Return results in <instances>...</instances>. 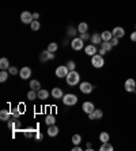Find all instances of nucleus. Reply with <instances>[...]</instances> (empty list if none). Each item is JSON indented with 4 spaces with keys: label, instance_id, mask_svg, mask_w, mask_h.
Instances as JSON below:
<instances>
[{
    "label": "nucleus",
    "instance_id": "nucleus-1",
    "mask_svg": "<svg viewBox=\"0 0 136 151\" xmlns=\"http://www.w3.org/2000/svg\"><path fill=\"white\" fill-rule=\"evenodd\" d=\"M65 81L70 86H76V84L80 82V74L76 72V71H70L68 75H67V78H65Z\"/></svg>",
    "mask_w": 136,
    "mask_h": 151
},
{
    "label": "nucleus",
    "instance_id": "nucleus-2",
    "mask_svg": "<svg viewBox=\"0 0 136 151\" xmlns=\"http://www.w3.org/2000/svg\"><path fill=\"white\" fill-rule=\"evenodd\" d=\"M91 65L94 68H102L105 65V59L102 55L97 53L94 56H91Z\"/></svg>",
    "mask_w": 136,
    "mask_h": 151
},
{
    "label": "nucleus",
    "instance_id": "nucleus-3",
    "mask_svg": "<svg viewBox=\"0 0 136 151\" xmlns=\"http://www.w3.org/2000/svg\"><path fill=\"white\" fill-rule=\"evenodd\" d=\"M63 104L65 106H73V105H76V104H78V97L75 94H71V93H68V94H64Z\"/></svg>",
    "mask_w": 136,
    "mask_h": 151
},
{
    "label": "nucleus",
    "instance_id": "nucleus-4",
    "mask_svg": "<svg viewBox=\"0 0 136 151\" xmlns=\"http://www.w3.org/2000/svg\"><path fill=\"white\" fill-rule=\"evenodd\" d=\"M71 48H72L73 50L79 52V50H82L84 48V41L80 38V37H75V38H72V41H71Z\"/></svg>",
    "mask_w": 136,
    "mask_h": 151
},
{
    "label": "nucleus",
    "instance_id": "nucleus-5",
    "mask_svg": "<svg viewBox=\"0 0 136 151\" xmlns=\"http://www.w3.org/2000/svg\"><path fill=\"white\" fill-rule=\"evenodd\" d=\"M79 90L83 94H90V93H93V90H94V86L90 83V82H82V83L79 84Z\"/></svg>",
    "mask_w": 136,
    "mask_h": 151
},
{
    "label": "nucleus",
    "instance_id": "nucleus-6",
    "mask_svg": "<svg viewBox=\"0 0 136 151\" xmlns=\"http://www.w3.org/2000/svg\"><path fill=\"white\" fill-rule=\"evenodd\" d=\"M124 88H125V91H128V93H136V82H135V79H132V78L127 79L125 83H124Z\"/></svg>",
    "mask_w": 136,
    "mask_h": 151
},
{
    "label": "nucleus",
    "instance_id": "nucleus-7",
    "mask_svg": "<svg viewBox=\"0 0 136 151\" xmlns=\"http://www.w3.org/2000/svg\"><path fill=\"white\" fill-rule=\"evenodd\" d=\"M34 21V18H33V14L30 11H23L21 14V22L24 23V25H30L32 22Z\"/></svg>",
    "mask_w": 136,
    "mask_h": 151
},
{
    "label": "nucleus",
    "instance_id": "nucleus-8",
    "mask_svg": "<svg viewBox=\"0 0 136 151\" xmlns=\"http://www.w3.org/2000/svg\"><path fill=\"white\" fill-rule=\"evenodd\" d=\"M7 127H8V129H11V131H18L21 128V121H19V119L11 117V119L7 121Z\"/></svg>",
    "mask_w": 136,
    "mask_h": 151
},
{
    "label": "nucleus",
    "instance_id": "nucleus-9",
    "mask_svg": "<svg viewBox=\"0 0 136 151\" xmlns=\"http://www.w3.org/2000/svg\"><path fill=\"white\" fill-rule=\"evenodd\" d=\"M68 72H70V70L67 68V65H59V67L56 68V71H55L56 76L60 78V79H63V78H67Z\"/></svg>",
    "mask_w": 136,
    "mask_h": 151
},
{
    "label": "nucleus",
    "instance_id": "nucleus-10",
    "mask_svg": "<svg viewBox=\"0 0 136 151\" xmlns=\"http://www.w3.org/2000/svg\"><path fill=\"white\" fill-rule=\"evenodd\" d=\"M55 59V55H53L52 52H49L48 49L46 50H42L41 55H40V61L41 63H46V61H49V60H53Z\"/></svg>",
    "mask_w": 136,
    "mask_h": 151
},
{
    "label": "nucleus",
    "instance_id": "nucleus-11",
    "mask_svg": "<svg viewBox=\"0 0 136 151\" xmlns=\"http://www.w3.org/2000/svg\"><path fill=\"white\" fill-rule=\"evenodd\" d=\"M33 71L30 67H22L21 70H19V76L23 79V81H26V79H30V76H32Z\"/></svg>",
    "mask_w": 136,
    "mask_h": 151
},
{
    "label": "nucleus",
    "instance_id": "nucleus-12",
    "mask_svg": "<svg viewBox=\"0 0 136 151\" xmlns=\"http://www.w3.org/2000/svg\"><path fill=\"white\" fill-rule=\"evenodd\" d=\"M84 52H86L87 56H94L98 53V46L94 45V44H89V45L84 46Z\"/></svg>",
    "mask_w": 136,
    "mask_h": 151
},
{
    "label": "nucleus",
    "instance_id": "nucleus-13",
    "mask_svg": "<svg viewBox=\"0 0 136 151\" xmlns=\"http://www.w3.org/2000/svg\"><path fill=\"white\" fill-rule=\"evenodd\" d=\"M82 109H83V112L86 113V114H90V113H93L95 110V106H94V104H93V102L86 101L83 105H82Z\"/></svg>",
    "mask_w": 136,
    "mask_h": 151
},
{
    "label": "nucleus",
    "instance_id": "nucleus-14",
    "mask_svg": "<svg viewBox=\"0 0 136 151\" xmlns=\"http://www.w3.org/2000/svg\"><path fill=\"white\" fill-rule=\"evenodd\" d=\"M112 33H113V37H117V38H122V37L125 35V30H124V27H121V26H116L112 30Z\"/></svg>",
    "mask_w": 136,
    "mask_h": 151
},
{
    "label": "nucleus",
    "instance_id": "nucleus-15",
    "mask_svg": "<svg viewBox=\"0 0 136 151\" xmlns=\"http://www.w3.org/2000/svg\"><path fill=\"white\" fill-rule=\"evenodd\" d=\"M52 98H55V99H63V97H64V94H63V90L60 87H55V88H52Z\"/></svg>",
    "mask_w": 136,
    "mask_h": 151
},
{
    "label": "nucleus",
    "instance_id": "nucleus-16",
    "mask_svg": "<svg viewBox=\"0 0 136 151\" xmlns=\"http://www.w3.org/2000/svg\"><path fill=\"white\" fill-rule=\"evenodd\" d=\"M90 42L91 44H94V45H101L102 44V37H101V33H94V34L91 35L90 38Z\"/></svg>",
    "mask_w": 136,
    "mask_h": 151
},
{
    "label": "nucleus",
    "instance_id": "nucleus-17",
    "mask_svg": "<svg viewBox=\"0 0 136 151\" xmlns=\"http://www.w3.org/2000/svg\"><path fill=\"white\" fill-rule=\"evenodd\" d=\"M102 116H104V112L101 109H95L93 113L89 114V120H101Z\"/></svg>",
    "mask_w": 136,
    "mask_h": 151
},
{
    "label": "nucleus",
    "instance_id": "nucleus-18",
    "mask_svg": "<svg viewBox=\"0 0 136 151\" xmlns=\"http://www.w3.org/2000/svg\"><path fill=\"white\" fill-rule=\"evenodd\" d=\"M48 135L50 137H55L59 135V127L56 124H53V125H49L48 127Z\"/></svg>",
    "mask_w": 136,
    "mask_h": 151
},
{
    "label": "nucleus",
    "instance_id": "nucleus-19",
    "mask_svg": "<svg viewBox=\"0 0 136 151\" xmlns=\"http://www.w3.org/2000/svg\"><path fill=\"white\" fill-rule=\"evenodd\" d=\"M10 61H8L7 57H1L0 59V68H1V71H8V68H10Z\"/></svg>",
    "mask_w": 136,
    "mask_h": 151
},
{
    "label": "nucleus",
    "instance_id": "nucleus-20",
    "mask_svg": "<svg viewBox=\"0 0 136 151\" xmlns=\"http://www.w3.org/2000/svg\"><path fill=\"white\" fill-rule=\"evenodd\" d=\"M11 119V112L7 109H3L1 112H0V120L1 121H8V120Z\"/></svg>",
    "mask_w": 136,
    "mask_h": 151
},
{
    "label": "nucleus",
    "instance_id": "nucleus-21",
    "mask_svg": "<svg viewBox=\"0 0 136 151\" xmlns=\"http://www.w3.org/2000/svg\"><path fill=\"white\" fill-rule=\"evenodd\" d=\"M37 94H38V98L41 99V101H45V99L49 98V94H50V93H49L48 90L41 88V90H38V91H37Z\"/></svg>",
    "mask_w": 136,
    "mask_h": 151
},
{
    "label": "nucleus",
    "instance_id": "nucleus-22",
    "mask_svg": "<svg viewBox=\"0 0 136 151\" xmlns=\"http://www.w3.org/2000/svg\"><path fill=\"white\" fill-rule=\"evenodd\" d=\"M30 88L38 91V90H41V83H40L37 79H32V81H30Z\"/></svg>",
    "mask_w": 136,
    "mask_h": 151
},
{
    "label": "nucleus",
    "instance_id": "nucleus-23",
    "mask_svg": "<svg viewBox=\"0 0 136 151\" xmlns=\"http://www.w3.org/2000/svg\"><path fill=\"white\" fill-rule=\"evenodd\" d=\"M101 37H102V41H110L113 38V33L109 32V30H105V32L101 33Z\"/></svg>",
    "mask_w": 136,
    "mask_h": 151
},
{
    "label": "nucleus",
    "instance_id": "nucleus-24",
    "mask_svg": "<svg viewBox=\"0 0 136 151\" xmlns=\"http://www.w3.org/2000/svg\"><path fill=\"white\" fill-rule=\"evenodd\" d=\"M78 32L79 33H87V30H89V25L86 23V22H80L79 25H78Z\"/></svg>",
    "mask_w": 136,
    "mask_h": 151
},
{
    "label": "nucleus",
    "instance_id": "nucleus-25",
    "mask_svg": "<svg viewBox=\"0 0 136 151\" xmlns=\"http://www.w3.org/2000/svg\"><path fill=\"white\" fill-rule=\"evenodd\" d=\"M99 150L101 151H113L114 150V147H113L109 142H105V143H102V146L99 147Z\"/></svg>",
    "mask_w": 136,
    "mask_h": 151
},
{
    "label": "nucleus",
    "instance_id": "nucleus-26",
    "mask_svg": "<svg viewBox=\"0 0 136 151\" xmlns=\"http://www.w3.org/2000/svg\"><path fill=\"white\" fill-rule=\"evenodd\" d=\"M78 33H79V32H78V29L72 27V26H70V27L67 29V34H68V37H72V38H75Z\"/></svg>",
    "mask_w": 136,
    "mask_h": 151
},
{
    "label": "nucleus",
    "instance_id": "nucleus-27",
    "mask_svg": "<svg viewBox=\"0 0 136 151\" xmlns=\"http://www.w3.org/2000/svg\"><path fill=\"white\" fill-rule=\"evenodd\" d=\"M56 123V119H55V116L53 114H48V116L45 117V124L46 125H53V124Z\"/></svg>",
    "mask_w": 136,
    "mask_h": 151
},
{
    "label": "nucleus",
    "instance_id": "nucleus-28",
    "mask_svg": "<svg viewBox=\"0 0 136 151\" xmlns=\"http://www.w3.org/2000/svg\"><path fill=\"white\" fill-rule=\"evenodd\" d=\"M101 48H104V49L106 50V52H110V50L113 49V45L110 44V41H102Z\"/></svg>",
    "mask_w": 136,
    "mask_h": 151
},
{
    "label": "nucleus",
    "instance_id": "nucleus-29",
    "mask_svg": "<svg viewBox=\"0 0 136 151\" xmlns=\"http://www.w3.org/2000/svg\"><path fill=\"white\" fill-rule=\"evenodd\" d=\"M109 140H110V135L108 132H101L99 134V142L105 143V142H109Z\"/></svg>",
    "mask_w": 136,
    "mask_h": 151
},
{
    "label": "nucleus",
    "instance_id": "nucleus-30",
    "mask_svg": "<svg viewBox=\"0 0 136 151\" xmlns=\"http://www.w3.org/2000/svg\"><path fill=\"white\" fill-rule=\"evenodd\" d=\"M35 98H38V94H37L35 90H32V88H30V91L27 93V99L29 101H34Z\"/></svg>",
    "mask_w": 136,
    "mask_h": 151
},
{
    "label": "nucleus",
    "instance_id": "nucleus-31",
    "mask_svg": "<svg viewBox=\"0 0 136 151\" xmlns=\"http://www.w3.org/2000/svg\"><path fill=\"white\" fill-rule=\"evenodd\" d=\"M10 112H11V117H14V119H19L22 114L19 112V108H12V109H10Z\"/></svg>",
    "mask_w": 136,
    "mask_h": 151
},
{
    "label": "nucleus",
    "instance_id": "nucleus-32",
    "mask_svg": "<svg viewBox=\"0 0 136 151\" xmlns=\"http://www.w3.org/2000/svg\"><path fill=\"white\" fill-rule=\"evenodd\" d=\"M40 27H41V22H40V21H33L32 23H30V29H32L33 32L40 30Z\"/></svg>",
    "mask_w": 136,
    "mask_h": 151
},
{
    "label": "nucleus",
    "instance_id": "nucleus-33",
    "mask_svg": "<svg viewBox=\"0 0 136 151\" xmlns=\"http://www.w3.org/2000/svg\"><path fill=\"white\" fill-rule=\"evenodd\" d=\"M46 49H48L49 52L55 53V52H56L57 49H59V45H57L56 42H50V44H49V45H48V48H46Z\"/></svg>",
    "mask_w": 136,
    "mask_h": 151
},
{
    "label": "nucleus",
    "instance_id": "nucleus-34",
    "mask_svg": "<svg viewBox=\"0 0 136 151\" xmlns=\"http://www.w3.org/2000/svg\"><path fill=\"white\" fill-rule=\"evenodd\" d=\"M8 74H10L8 71H1V72H0V82H1V83H4V82L8 79Z\"/></svg>",
    "mask_w": 136,
    "mask_h": 151
},
{
    "label": "nucleus",
    "instance_id": "nucleus-35",
    "mask_svg": "<svg viewBox=\"0 0 136 151\" xmlns=\"http://www.w3.org/2000/svg\"><path fill=\"white\" fill-rule=\"evenodd\" d=\"M80 142H82V136H80V135H78V134L72 135V143H73V146L80 144Z\"/></svg>",
    "mask_w": 136,
    "mask_h": 151
},
{
    "label": "nucleus",
    "instance_id": "nucleus-36",
    "mask_svg": "<svg viewBox=\"0 0 136 151\" xmlns=\"http://www.w3.org/2000/svg\"><path fill=\"white\" fill-rule=\"evenodd\" d=\"M65 65H67V68H68L70 71H75V67H76V64H75L73 60H68Z\"/></svg>",
    "mask_w": 136,
    "mask_h": 151
},
{
    "label": "nucleus",
    "instance_id": "nucleus-37",
    "mask_svg": "<svg viewBox=\"0 0 136 151\" xmlns=\"http://www.w3.org/2000/svg\"><path fill=\"white\" fill-rule=\"evenodd\" d=\"M8 72H10V75H18V74H19L18 68H17V67H12V65L8 68Z\"/></svg>",
    "mask_w": 136,
    "mask_h": 151
},
{
    "label": "nucleus",
    "instance_id": "nucleus-38",
    "mask_svg": "<svg viewBox=\"0 0 136 151\" xmlns=\"http://www.w3.org/2000/svg\"><path fill=\"white\" fill-rule=\"evenodd\" d=\"M34 139L35 140H42V139H44V135H42V132L41 131H37V132H35V135H34Z\"/></svg>",
    "mask_w": 136,
    "mask_h": 151
},
{
    "label": "nucleus",
    "instance_id": "nucleus-39",
    "mask_svg": "<svg viewBox=\"0 0 136 151\" xmlns=\"http://www.w3.org/2000/svg\"><path fill=\"white\" fill-rule=\"evenodd\" d=\"M79 37L83 40V41H87V40L91 38V35H89L87 33H79Z\"/></svg>",
    "mask_w": 136,
    "mask_h": 151
},
{
    "label": "nucleus",
    "instance_id": "nucleus-40",
    "mask_svg": "<svg viewBox=\"0 0 136 151\" xmlns=\"http://www.w3.org/2000/svg\"><path fill=\"white\" fill-rule=\"evenodd\" d=\"M119 40L120 38H117V37H113V38L110 40V44H112L113 46H117V45H119Z\"/></svg>",
    "mask_w": 136,
    "mask_h": 151
},
{
    "label": "nucleus",
    "instance_id": "nucleus-41",
    "mask_svg": "<svg viewBox=\"0 0 136 151\" xmlns=\"http://www.w3.org/2000/svg\"><path fill=\"white\" fill-rule=\"evenodd\" d=\"M129 38H131V41H132V42H136V30H135L133 33H131Z\"/></svg>",
    "mask_w": 136,
    "mask_h": 151
},
{
    "label": "nucleus",
    "instance_id": "nucleus-42",
    "mask_svg": "<svg viewBox=\"0 0 136 151\" xmlns=\"http://www.w3.org/2000/svg\"><path fill=\"white\" fill-rule=\"evenodd\" d=\"M98 53H99V55H102V56H105V55H106V50L104 49V48H101V46H99V49H98Z\"/></svg>",
    "mask_w": 136,
    "mask_h": 151
},
{
    "label": "nucleus",
    "instance_id": "nucleus-43",
    "mask_svg": "<svg viewBox=\"0 0 136 151\" xmlns=\"http://www.w3.org/2000/svg\"><path fill=\"white\" fill-rule=\"evenodd\" d=\"M72 150H73V151H82V150H83V148L80 147L79 144H76V146H73V148H72Z\"/></svg>",
    "mask_w": 136,
    "mask_h": 151
},
{
    "label": "nucleus",
    "instance_id": "nucleus-44",
    "mask_svg": "<svg viewBox=\"0 0 136 151\" xmlns=\"http://www.w3.org/2000/svg\"><path fill=\"white\" fill-rule=\"evenodd\" d=\"M33 18H34V21H38V19H40V14H38V12H33Z\"/></svg>",
    "mask_w": 136,
    "mask_h": 151
},
{
    "label": "nucleus",
    "instance_id": "nucleus-45",
    "mask_svg": "<svg viewBox=\"0 0 136 151\" xmlns=\"http://www.w3.org/2000/svg\"><path fill=\"white\" fill-rule=\"evenodd\" d=\"M86 150H89V151L93 150V147H91V143H87V147H86Z\"/></svg>",
    "mask_w": 136,
    "mask_h": 151
},
{
    "label": "nucleus",
    "instance_id": "nucleus-46",
    "mask_svg": "<svg viewBox=\"0 0 136 151\" xmlns=\"http://www.w3.org/2000/svg\"><path fill=\"white\" fill-rule=\"evenodd\" d=\"M65 45H68V41H67V40H64V41H63V46H65Z\"/></svg>",
    "mask_w": 136,
    "mask_h": 151
},
{
    "label": "nucleus",
    "instance_id": "nucleus-47",
    "mask_svg": "<svg viewBox=\"0 0 136 151\" xmlns=\"http://www.w3.org/2000/svg\"><path fill=\"white\" fill-rule=\"evenodd\" d=\"M135 30H136V26H135Z\"/></svg>",
    "mask_w": 136,
    "mask_h": 151
}]
</instances>
